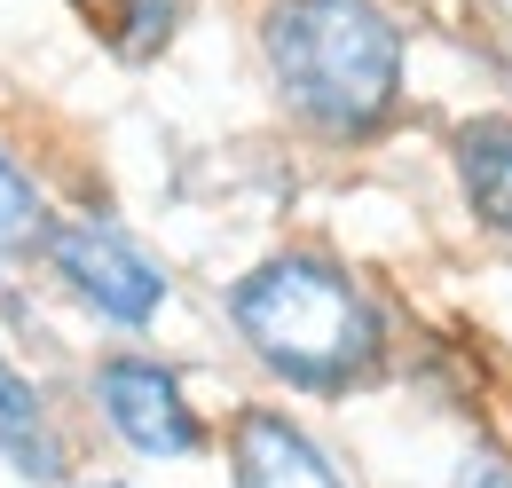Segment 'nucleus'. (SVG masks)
Returning a JSON list of instances; mask_svg holds the SVG:
<instances>
[{"label":"nucleus","mask_w":512,"mask_h":488,"mask_svg":"<svg viewBox=\"0 0 512 488\" xmlns=\"http://www.w3.org/2000/svg\"><path fill=\"white\" fill-rule=\"evenodd\" d=\"M229 315L260 363L300 394H347L386 355V323L371 292L316 252H276L229 292Z\"/></svg>","instance_id":"obj_1"},{"label":"nucleus","mask_w":512,"mask_h":488,"mask_svg":"<svg viewBox=\"0 0 512 488\" xmlns=\"http://www.w3.org/2000/svg\"><path fill=\"white\" fill-rule=\"evenodd\" d=\"M260 48L284 103L323 134H379L402 103V24L379 0H276Z\"/></svg>","instance_id":"obj_2"},{"label":"nucleus","mask_w":512,"mask_h":488,"mask_svg":"<svg viewBox=\"0 0 512 488\" xmlns=\"http://www.w3.org/2000/svg\"><path fill=\"white\" fill-rule=\"evenodd\" d=\"M40 252H48V268L64 276L71 300L95 307V315H103V323H119V331H142V323L158 315V300H166L158 260H150L119 221H103V213L40 221Z\"/></svg>","instance_id":"obj_3"},{"label":"nucleus","mask_w":512,"mask_h":488,"mask_svg":"<svg viewBox=\"0 0 512 488\" xmlns=\"http://www.w3.org/2000/svg\"><path fill=\"white\" fill-rule=\"evenodd\" d=\"M95 402H103V418L127 433V449L142 457H190L205 426H197V410L182 402V378L166 363H142V355H111V363L95 370Z\"/></svg>","instance_id":"obj_4"},{"label":"nucleus","mask_w":512,"mask_h":488,"mask_svg":"<svg viewBox=\"0 0 512 488\" xmlns=\"http://www.w3.org/2000/svg\"><path fill=\"white\" fill-rule=\"evenodd\" d=\"M237 488H347L284 410H245L237 418Z\"/></svg>","instance_id":"obj_5"},{"label":"nucleus","mask_w":512,"mask_h":488,"mask_svg":"<svg viewBox=\"0 0 512 488\" xmlns=\"http://www.w3.org/2000/svg\"><path fill=\"white\" fill-rule=\"evenodd\" d=\"M0 457L24 473V481H64V441L48 433V410L32 394V378L0 355Z\"/></svg>","instance_id":"obj_6"},{"label":"nucleus","mask_w":512,"mask_h":488,"mask_svg":"<svg viewBox=\"0 0 512 488\" xmlns=\"http://www.w3.org/2000/svg\"><path fill=\"white\" fill-rule=\"evenodd\" d=\"M457 182H465V205L512 237V119H481L457 134Z\"/></svg>","instance_id":"obj_7"},{"label":"nucleus","mask_w":512,"mask_h":488,"mask_svg":"<svg viewBox=\"0 0 512 488\" xmlns=\"http://www.w3.org/2000/svg\"><path fill=\"white\" fill-rule=\"evenodd\" d=\"M32 237H40V189L24 182V166L0 150V252H16Z\"/></svg>","instance_id":"obj_8"},{"label":"nucleus","mask_w":512,"mask_h":488,"mask_svg":"<svg viewBox=\"0 0 512 488\" xmlns=\"http://www.w3.org/2000/svg\"><path fill=\"white\" fill-rule=\"evenodd\" d=\"M457 488H512V465H497V457H473V465L457 473Z\"/></svg>","instance_id":"obj_9"}]
</instances>
